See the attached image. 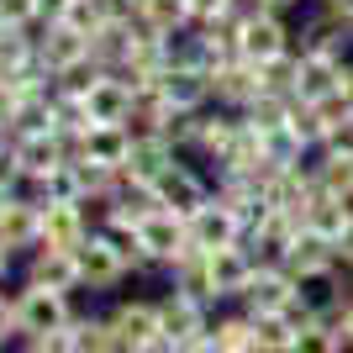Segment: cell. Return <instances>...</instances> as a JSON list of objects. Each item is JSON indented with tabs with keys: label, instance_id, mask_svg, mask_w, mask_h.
<instances>
[{
	"label": "cell",
	"instance_id": "6da1fadb",
	"mask_svg": "<svg viewBox=\"0 0 353 353\" xmlns=\"http://www.w3.org/2000/svg\"><path fill=\"white\" fill-rule=\"evenodd\" d=\"M69 322H74V311H69V295L63 290L27 285V290L16 295V327H21L27 338H53V332H63Z\"/></svg>",
	"mask_w": 353,
	"mask_h": 353
},
{
	"label": "cell",
	"instance_id": "7a4b0ae2",
	"mask_svg": "<svg viewBox=\"0 0 353 353\" xmlns=\"http://www.w3.org/2000/svg\"><path fill=\"white\" fill-rule=\"evenodd\" d=\"M159 322H163V338L185 353V348H195V343H206L211 306H206V301H195V295H185V290H169L159 301Z\"/></svg>",
	"mask_w": 353,
	"mask_h": 353
},
{
	"label": "cell",
	"instance_id": "3957f363",
	"mask_svg": "<svg viewBox=\"0 0 353 353\" xmlns=\"http://www.w3.org/2000/svg\"><path fill=\"white\" fill-rule=\"evenodd\" d=\"M137 237H143L148 264H163V269H174L179 259L195 248L190 243V221L174 216V211H153L148 221H137Z\"/></svg>",
	"mask_w": 353,
	"mask_h": 353
},
{
	"label": "cell",
	"instance_id": "277c9868",
	"mask_svg": "<svg viewBox=\"0 0 353 353\" xmlns=\"http://www.w3.org/2000/svg\"><path fill=\"white\" fill-rule=\"evenodd\" d=\"M132 111H137V90L132 79H121V74L105 69L85 95V117L90 127H132Z\"/></svg>",
	"mask_w": 353,
	"mask_h": 353
},
{
	"label": "cell",
	"instance_id": "5b68a950",
	"mask_svg": "<svg viewBox=\"0 0 353 353\" xmlns=\"http://www.w3.org/2000/svg\"><path fill=\"white\" fill-rule=\"evenodd\" d=\"M301 301V280L285 264H259L248 290H243V311L248 316H269V311H290Z\"/></svg>",
	"mask_w": 353,
	"mask_h": 353
},
{
	"label": "cell",
	"instance_id": "8992f818",
	"mask_svg": "<svg viewBox=\"0 0 353 353\" xmlns=\"http://www.w3.org/2000/svg\"><path fill=\"white\" fill-rule=\"evenodd\" d=\"M153 190H159V206H163V211H174V216L190 221L195 211H201L211 195H216V179L201 174V169H190V163H174V169H169V174H163Z\"/></svg>",
	"mask_w": 353,
	"mask_h": 353
},
{
	"label": "cell",
	"instance_id": "52a82bcc",
	"mask_svg": "<svg viewBox=\"0 0 353 353\" xmlns=\"http://www.w3.org/2000/svg\"><path fill=\"white\" fill-rule=\"evenodd\" d=\"M280 264L290 269L295 280H316V274H338V248H332V237H322V232H311V227H295L290 232V243H285V253H280Z\"/></svg>",
	"mask_w": 353,
	"mask_h": 353
},
{
	"label": "cell",
	"instance_id": "ba28073f",
	"mask_svg": "<svg viewBox=\"0 0 353 353\" xmlns=\"http://www.w3.org/2000/svg\"><path fill=\"white\" fill-rule=\"evenodd\" d=\"M237 43H243V59L269 63V59H280V53L295 48V27H290V16H285V11H259L253 21H243Z\"/></svg>",
	"mask_w": 353,
	"mask_h": 353
},
{
	"label": "cell",
	"instance_id": "9c48e42d",
	"mask_svg": "<svg viewBox=\"0 0 353 353\" xmlns=\"http://www.w3.org/2000/svg\"><path fill=\"white\" fill-rule=\"evenodd\" d=\"M295 53H322V59H332V63H348L353 59V27L316 6V16H306V21L295 27Z\"/></svg>",
	"mask_w": 353,
	"mask_h": 353
},
{
	"label": "cell",
	"instance_id": "30bf717a",
	"mask_svg": "<svg viewBox=\"0 0 353 353\" xmlns=\"http://www.w3.org/2000/svg\"><path fill=\"white\" fill-rule=\"evenodd\" d=\"M264 95V74L253 59H232L211 69V105H227V111H248L253 101Z\"/></svg>",
	"mask_w": 353,
	"mask_h": 353
},
{
	"label": "cell",
	"instance_id": "8fae6325",
	"mask_svg": "<svg viewBox=\"0 0 353 353\" xmlns=\"http://www.w3.org/2000/svg\"><path fill=\"white\" fill-rule=\"evenodd\" d=\"M90 59V37L85 32H74L69 21H48V32L37 37V69L48 74V79H59V74H69L74 63Z\"/></svg>",
	"mask_w": 353,
	"mask_h": 353
},
{
	"label": "cell",
	"instance_id": "7c38bea8",
	"mask_svg": "<svg viewBox=\"0 0 353 353\" xmlns=\"http://www.w3.org/2000/svg\"><path fill=\"white\" fill-rule=\"evenodd\" d=\"M105 322H111V332H117V348L121 353H137V348H148L153 338H163L159 301H121Z\"/></svg>",
	"mask_w": 353,
	"mask_h": 353
},
{
	"label": "cell",
	"instance_id": "4fadbf2b",
	"mask_svg": "<svg viewBox=\"0 0 353 353\" xmlns=\"http://www.w3.org/2000/svg\"><path fill=\"white\" fill-rule=\"evenodd\" d=\"M74 253H79V280H85L90 290H111V285H121L127 274H132L127 259L111 248V237H105V232H90Z\"/></svg>",
	"mask_w": 353,
	"mask_h": 353
},
{
	"label": "cell",
	"instance_id": "5bb4252c",
	"mask_svg": "<svg viewBox=\"0 0 353 353\" xmlns=\"http://www.w3.org/2000/svg\"><path fill=\"white\" fill-rule=\"evenodd\" d=\"M190 243H195V248H206V253L211 248H237V243H243V216L211 195L206 206L190 216Z\"/></svg>",
	"mask_w": 353,
	"mask_h": 353
},
{
	"label": "cell",
	"instance_id": "9a60e30c",
	"mask_svg": "<svg viewBox=\"0 0 353 353\" xmlns=\"http://www.w3.org/2000/svg\"><path fill=\"white\" fill-rule=\"evenodd\" d=\"M174 163H179V148L169 143L163 132H132V153H127V169H121V174L159 185V179L169 174Z\"/></svg>",
	"mask_w": 353,
	"mask_h": 353
},
{
	"label": "cell",
	"instance_id": "2e32d148",
	"mask_svg": "<svg viewBox=\"0 0 353 353\" xmlns=\"http://www.w3.org/2000/svg\"><path fill=\"white\" fill-rule=\"evenodd\" d=\"M343 90V63L322 59V53H301V69H295V101L301 105H327L338 101Z\"/></svg>",
	"mask_w": 353,
	"mask_h": 353
},
{
	"label": "cell",
	"instance_id": "e0dca14e",
	"mask_svg": "<svg viewBox=\"0 0 353 353\" xmlns=\"http://www.w3.org/2000/svg\"><path fill=\"white\" fill-rule=\"evenodd\" d=\"M90 237V221H85V201H48L43 206V243L48 248H79ZM37 243V248H43Z\"/></svg>",
	"mask_w": 353,
	"mask_h": 353
},
{
	"label": "cell",
	"instance_id": "ac0fdd59",
	"mask_svg": "<svg viewBox=\"0 0 353 353\" xmlns=\"http://www.w3.org/2000/svg\"><path fill=\"white\" fill-rule=\"evenodd\" d=\"M153 90L174 111H206L211 105V69H163L153 79Z\"/></svg>",
	"mask_w": 353,
	"mask_h": 353
},
{
	"label": "cell",
	"instance_id": "d6986e66",
	"mask_svg": "<svg viewBox=\"0 0 353 353\" xmlns=\"http://www.w3.org/2000/svg\"><path fill=\"white\" fill-rule=\"evenodd\" d=\"M211 259V280H216V295L221 301H243V290H248V280H253V253L237 243V248H211L206 253Z\"/></svg>",
	"mask_w": 353,
	"mask_h": 353
},
{
	"label": "cell",
	"instance_id": "ffe728a7",
	"mask_svg": "<svg viewBox=\"0 0 353 353\" xmlns=\"http://www.w3.org/2000/svg\"><path fill=\"white\" fill-rule=\"evenodd\" d=\"M127 153H132V127H90L85 137H79V153L74 159H90L101 163V169H127Z\"/></svg>",
	"mask_w": 353,
	"mask_h": 353
},
{
	"label": "cell",
	"instance_id": "44dd1931",
	"mask_svg": "<svg viewBox=\"0 0 353 353\" xmlns=\"http://www.w3.org/2000/svg\"><path fill=\"white\" fill-rule=\"evenodd\" d=\"M0 243H6V248H37V243H43V206L11 195V201L0 206Z\"/></svg>",
	"mask_w": 353,
	"mask_h": 353
},
{
	"label": "cell",
	"instance_id": "7402d4cb",
	"mask_svg": "<svg viewBox=\"0 0 353 353\" xmlns=\"http://www.w3.org/2000/svg\"><path fill=\"white\" fill-rule=\"evenodd\" d=\"M16 163L27 179H43L53 174L59 163H69V143L59 132H37V137H16Z\"/></svg>",
	"mask_w": 353,
	"mask_h": 353
},
{
	"label": "cell",
	"instance_id": "603a6c76",
	"mask_svg": "<svg viewBox=\"0 0 353 353\" xmlns=\"http://www.w3.org/2000/svg\"><path fill=\"white\" fill-rule=\"evenodd\" d=\"M32 285H48V290H79V253H69V248H37V259H32Z\"/></svg>",
	"mask_w": 353,
	"mask_h": 353
},
{
	"label": "cell",
	"instance_id": "cb8c5ba5",
	"mask_svg": "<svg viewBox=\"0 0 353 353\" xmlns=\"http://www.w3.org/2000/svg\"><path fill=\"white\" fill-rule=\"evenodd\" d=\"M169 280H174V290L195 295V301H206V306H216V301H221V295H216V280H211V259H206V248H190L174 269H169Z\"/></svg>",
	"mask_w": 353,
	"mask_h": 353
},
{
	"label": "cell",
	"instance_id": "d4e9b609",
	"mask_svg": "<svg viewBox=\"0 0 353 353\" xmlns=\"http://www.w3.org/2000/svg\"><path fill=\"white\" fill-rule=\"evenodd\" d=\"M206 343H211V353H253V316H248V311L211 316Z\"/></svg>",
	"mask_w": 353,
	"mask_h": 353
},
{
	"label": "cell",
	"instance_id": "484cf974",
	"mask_svg": "<svg viewBox=\"0 0 353 353\" xmlns=\"http://www.w3.org/2000/svg\"><path fill=\"white\" fill-rule=\"evenodd\" d=\"M301 316H290V311H269V316H253V348L259 353H290L295 332H301Z\"/></svg>",
	"mask_w": 353,
	"mask_h": 353
},
{
	"label": "cell",
	"instance_id": "4316f807",
	"mask_svg": "<svg viewBox=\"0 0 353 353\" xmlns=\"http://www.w3.org/2000/svg\"><path fill=\"white\" fill-rule=\"evenodd\" d=\"M132 16L153 32V37H169V32L190 27V0H137Z\"/></svg>",
	"mask_w": 353,
	"mask_h": 353
},
{
	"label": "cell",
	"instance_id": "83f0119b",
	"mask_svg": "<svg viewBox=\"0 0 353 353\" xmlns=\"http://www.w3.org/2000/svg\"><path fill=\"white\" fill-rule=\"evenodd\" d=\"M343 348H348V338H343L338 316H311L290 343V353H343Z\"/></svg>",
	"mask_w": 353,
	"mask_h": 353
},
{
	"label": "cell",
	"instance_id": "f1b7e54d",
	"mask_svg": "<svg viewBox=\"0 0 353 353\" xmlns=\"http://www.w3.org/2000/svg\"><path fill=\"white\" fill-rule=\"evenodd\" d=\"M348 216H353V211L343 206L338 195L316 190V195H311V206H306V221H301V227H311V232H322V237H338L343 227H348Z\"/></svg>",
	"mask_w": 353,
	"mask_h": 353
},
{
	"label": "cell",
	"instance_id": "f546056e",
	"mask_svg": "<svg viewBox=\"0 0 353 353\" xmlns=\"http://www.w3.org/2000/svg\"><path fill=\"white\" fill-rule=\"evenodd\" d=\"M290 111H295L290 95H274V90H264V95H259V101L243 111V121H248L253 132L264 137V132H274V127H285V121H290Z\"/></svg>",
	"mask_w": 353,
	"mask_h": 353
},
{
	"label": "cell",
	"instance_id": "4dcf8cb0",
	"mask_svg": "<svg viewBox=\"0 0 353 353\" xmlns=\"http://www.w3.org/2000/svg\"><path fill=\"white\" fill-rule=\"evenodd\" d=\"M322 159H348L353 163V117H338L322 137Z\"/></svg>",
	"mask_w": 353,
	"mask_h": 353
},
{
	"label": "cell",
	"instance_id": "1f68e13d",
	"mask_svg": "<svg viewBox=\"0 0 353 353\" xmlns=\"http://www.w3.org/2000/svg\"><path fill=\"white\" fill-rule=\"evenodd\" d=\"M32 21H43L37 0H0V27H32Z\"/></svg>",
	"mask_w": 353,
	"mask_h": 353
},
{
	"label": "cell",
	"instance_id": "d6a6232c",
	"mask_svg": "<svg viewBox=\"0 0 353 353\" xmlns=\"http://www.w3.org/2000/svg\"><path fill=\"white\" fill-rule=\"evenodd\" d=\"M211 16H227V0H190V27L211 21Z\"/></svg>",
	"mask_w": 353,
	"mask_h": 353
},
{
	"label": "cell",
	"instance_id": "836d02e7",
	"mask_svg": "<svg viewBox=\"0 0 353 353\" xmlns=\"http://www.w3.org/2000/svg\"><path fill=\"white\" fill-rule=\"evenodd\" d=\"M332 248H338V264H343V269H353V216H348V227L332 237Z\"/></svg>",
	"mask_w": 353,
	"mask_h": 353
},
{
	"label": "cell",
	"instance_id": "e575fe53",
	"mask_svg": "<svg viewBox=\"0 0 353 353\" xmlns=\"http://www.w3.org/2000/svg\"><path fill=\"white\" fill-rule=\"evenodd\" d=\"M11 332H21V327H16V301L0 295V338H11Z\"/></svg>",
	"mask_w": 353,
	"mask_h": 353
},
{
	"label": "cell",
	"instance_id": "d590c367",
	"mask_svg": "<svg viewBox=\"0 0 353 353\" xmlns=\"http://www.w3.org/2000/svg\"><path fill=\"white\" fill-rule=\"evenodd\" d=\"M338 327H343V338H348V348H353V295L338 306Z\"/></svg>",
	"mask_w": 353,
	"mask_h": 353
},
{
	"label": "cell",
	"instance_id": "8d00e7d4",
	"mask_svg": "<svg viewBox=\"0 0 353 353\" xmlns=\"http://www.w3.org/2000/svg\"><path fill=\"white\" fill-rule=\"evenodd\" d=\"M327 16H338V21H353V0H322Z\"/></svg>",
	"mask_w": 353,
	"mask_h": 353
},
{
	"label": "cell",
	"instance_id": "74e56055",
	"mask_svg": "<svg viewBox=\"0 0 353 353\" xmlns=\"http://www.w3.org/2000/svg\"><path fill=\"white\" fill-rule=\"evenodd\" d=\"M338 95H343V105H348V111H353V59L343 63V90H338Z\"/></svg>",
	"mask_w": 353,
	"mask_h": 353
},
{
	"label": "cell",
	"instance_id": "f35d334b",
	"mask_svg": "<svg viewBox=\"0 0 353 353\" xmlns=\"http://www.w3.org/2000/svg\"><path fill=\"white\" fill-rule=\"evenodd\" d=\"M137 353H179V348H174V343H169V338H153V343H148V348H137Z\"/></svg>",
	"mask_w": 353,
	"mask_h": 353
},
{
	"label": "cell",
	"instance_id": "ab89813d",
	"mask_svg": "<svg viewBox=\"0 0 353 353\" xmlns=\"http://www.w3.org/2000/svg\"><path fill=\"white\" fill-rule=\"evenodd\" d=\"M269 11H285V16H290V11H301V0H269Z\"/></svg>",
	"mask_w": 353,
	"mask_h": 353
},
{
	"label": "cell",
	"instance_id": "60d3db41",
	"mask_svg": "<svg viewBox=\"0 0 353 353\" xmlns=\"http://www.w3.org/2000/svg\"><path fill=\"white\" fill-rule=\"evenodd\" d=\"M6 274H11V248L0 243V280H6Z\"/></svg>",
	"mask_w": 353,
	"mask_h": 353
},
{
	"label": "cell",
	"instance_id": "b9f144b4",
	"mask_svg": "<svg viewBox=\"0 0 353 353\" xmlns=\"http://www.w3.org/2000/svg\"><path fill=\"white\" fill-rule=\"evenodd\" d=\"M16 137H11V127H6V121H0V153H6V148H11Z\"/></svg>",
	"mask_w": 353,
	"mask_h": 353
},
{
	"label": "cell",
	"instance_id": "7bdbcfd3",
	"mask_svg": "<svg viewBox=\"0 0 353 353\" xmlns=\"http://www.w3.org/2000/svg\"><path fill=\"white\" fill-rule=\"evenodd\" d=\"M27 353H53V348H48V343H32V348Z\"/></svg>",
	"mask_w": 353,
	"mask_h": 353
},
{
	"label": "cell",
	"instance_id": "ee69618b",
	"mask_svg": "<svg viewBox=\"0 0 353 353\" xmlns=\"http://www.w3.org/2000/svg\"><path fill=\"white\" fill-rule=\"evenodd\" d=\"M185 353H211V343H195V348H185Z\"/></svg>",
	"mask_w": 353,
	"mask_h": 353
},
{
	"label": "cell",
	"instance_id": "f6af8a7d",
	"mask_svg": "<svg viewBox=\"0 0 353 353\" xmlns=\"http://www.w3.org/2000/svg\"><path fill=\"white\" fill-rule=\"evenodd\" d=\"M348 27H353V21H348Z\"/></svg>",
	"mask_w": 353,
	"mask_h": 353
}]
</instances>
